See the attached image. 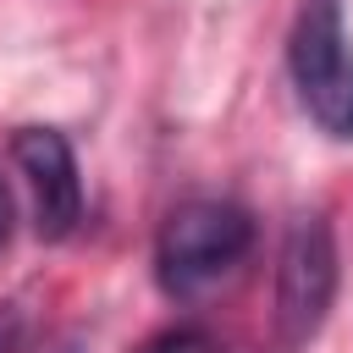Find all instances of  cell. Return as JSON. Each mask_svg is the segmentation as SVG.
I'll list each match as a JSON object with an SVG mask.
<instances>
[{"label": "cell", "mask_w": 353, "mask_h": 353, "mask_svg": "<svg viewBox=\"0 0 353 353\" xmlns=\"http://www.w3.org/2000/svg\"><path fill=\"white\" fill-rule=\"evenodd\" d=\"M11 237V188H6V176H0V243Z\"/></svg>", "instance_id": "cell-7"}, {"label": "cell", "mask_w": 353, "mask_h": 353, "mask_svg": "<svg viewBox=\"0 0 353 353\" xmlns=\"http://www.w3.org/2000/svg\"><path fill=\"white\" fill-rule=\"evenodd\" d=\"M138 353H215V342H210V331H199V325H171V331L149 336Z\"/></svg>", "instance_id": "cell-5"}, {"label": "cell", "mask_w": 353, "mask_h": 353, "mask_svg": "<svg viewBox=\"0 0 353 353\" xmlns=\"http://www.w3.org/2000/svg\"><path fill=\"white\" fill-rule=\"evenodd\" d=\"M17 331H22L17 309H11V303H0V353H17Z\"/></svg>", "instance_id": "cell-6"}, {"label": "cell", "mask_w": 353, "mask_h": 353, "mask_svg": "<svg viewBox=\"0 0 353 353\" xmlns=\"http://www.w3.org/2000/svg\"><path fill=\"white\" fill-rule=\"evenodd\" d=\"M336 232L320 210H303L292 215L287 237H281V254H276V336L281 347H303L331 303H336Z\"/></svg>", "instance_id": "cell-3"}, {"label": "cell", "mask_w": 353, "mask_h": 353, "mask_svg": "<svg viewBox=\"0 0 353 353\" xmlns=\"http://www.w3.org/2000/svg\"><path fill=\"white\" fill-rule=\"evenodd\" d=\"M254 248V215L232 199H188L160 221L154 281L165 298H199L226 281Z\"/></svg>", "instance_id": "cell-1"}, {"label": "cell", "mask_w": 353, "mask_h": 353, "mask_svg": "<svg viewBox=\"0 0 353 353\" xmlns=\"http://www.w3.org/2000/svg\"><path fill=\"white\" fill-rule=\"evenodd\" d=\"M11 160L28 176L33 193V226L44 243H66L83 221V176L66 132L55 127H17L11 132Z\"/></svg>", "instance_id": "cell-4"}, {"label": "cell", "mask_w": 353, "mask_h": 353, "mask_svg": "<svg viewBox=\"0 0 353 353\" xmlns=\"http://www.w3.org/2000/svg\"><path fill=\"white\" fill-rule=\"evenodd\" d=\"M287 77L303 116L331 143H353V39L342 28V0L298 6L287 33Z\"/></svg>", "instance_id": "cell-2"}]
</instances>
